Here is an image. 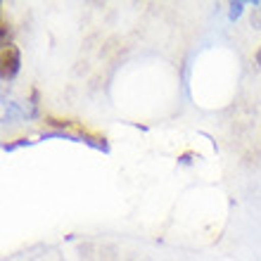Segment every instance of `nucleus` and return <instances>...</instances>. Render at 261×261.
Listing matches in <instances>:
<instances>
[{
  "mask_svg": "<svg viewBox=\"0 0 261 261\" xmlns=\"http://www.w3.org/2000/svg\"><path fill=\"white\" fill-rule=\"evenodd\" d=\"M19 67H21L19 50L14 45L3 48V53H0V76H3V81H12L14 76L19 74Z\"/></svg>",
  "mask_w": 261,
  "mask_h": 261,
  "instance_id": "1",
  "label": "nucleus"
},
{
  "mask_svg": "<svg viewBox=\"0 0 261 261\" xmlns=\"http://www.w3.org/2000/svg\"><path fill=\"white\" fill-rule=\"evenodd\" d=\"M245 5H247V3H242V0H238V3H230V10H228V17H230V21H235L238 19V17H240L242 14V10H245Z\"/></svg>",
  "mask_w": 261,
  "mask_h": 261,
  "instance_id": "2",
  "label": "nucleus"
},
{
  "mask_svg": "<svg viewBox=\"0 0 261 261\" xmlns=\"http://www.w3.org/2000/svg\"><path fill=\"white\" fill-rule=\"evenodd\" d=\"M12 29H10V21L7 19H3V48H10L12 45Z\"/></svg>",
  "mask_w": 261,
  "mask_h": 261,
  "instance_id": "3",
  "label": "nucleus"
},
{
  "mask_svg": "<svg viewBox=\"0 0 261 261\" xmlns=\"http://www.w3.org/2000/svg\"><path fill=\"white\" fill-rule=\"evenodd\" d=\"M252 27L261 29V3H256L254 5V12H252Z\"/></svg>",
  "mask_w": 261,
  "mask_h": 261,
  "instance_id": "4",
  "label": "nucleus"
},
{
  "mask_svg": "<svg viewBox=\"0 0 261 261\" xmlns=\"http://www.w3.org/2000/svg\"><path fill=\"white\" fill-rule=\"evenodd\" d=\"M19 145H29V140H24V138H21V140H17V143H5V145H3V150L10 152V150H14V147H19Z\"/></svg>",
  "mask_w": 261,
  "mask_h": 261,
  "instance_id": "5",
  "label": "nucleus"
},
{
  "mask_svg": "<svg viewBox=\"0 0 261 261\" xmlns=\"http://www.w3.org/2000/svg\"><path fill=\"white\" fill-rule=\"evenodd\" d=\"M256 67L261 69V45H259V50H256Z\"/></svg>",
  "mask_w": 261,
  "mask_h": 261,
  "instance_id": "6",
  "label": "nucleus"
},
{
  "mask_svg": "<svg viewBox=\"0 0 261 261\" xmlns=\"http://www.w3.org/2000/svg\"><path fill=\"white\" fill-rule=\"evenodd\" d=\"M188 162H190V152H188V154H183V157H180V164H188Z\"/></svg>",
  "mask_w": 261,
  "mask_h": 261,
  "instance_id": "7",
  "label": "nucleus"
}]
</instances>
